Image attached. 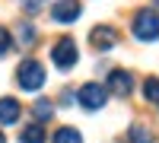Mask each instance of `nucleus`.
Here are the masks:
<instances>
[{"instance_id": "nucleus-1", "label": "nucleus", "mask_w": 159, "mask_h": 143, "mask_svg": "<svg viewBox=\"0 0 159 143\" xmlns=\"http://www.w3.org/2000/svg\"><path fill=\"white\" fill-rule=\"evenodd\" d=\"M16 83H19V89H25V92H38V89L45 86V67L35 57H25L19 64V70H16Z\"/></svg>"}, {"instance_id": "nucleus-2", "label": "nucleus", "mask_w": 159, "mask_h": 143, "mask_svg": "<svg viewBox=\"0 0 159 143\" xmlns=\"http://www.w3.org/2000/svg\"><path fill=\"white\" fill-rule=\"evenodd\" d=\"M130 32H134V38H140V42H156L159 38V13L156 10H140L134 16Z\"/></svg>"}, {"instance_id": "nucleus-3", "label": "nucleus", "mask_w": 159, "mask_h": 143, "mask_svg": "<svg viewBox=\"0 0 159 143\" xmlns=\"http://www.w3.org/2000/svg\"><path fill=\"white\" fill-rule=\"evenodd\" d=\"M80 105H83L86 111H99L105 108V102H108V89L99 86V83H86V86H80Z\"/></svg>"}, {"instance_id": "nucleus-4", "label": "nucleus", "mask_w": 159, "mask_h": 143, "mask_svg": "<svg viewBox=\"0 0 159 143\" xmlns=\"http://www.w3.org/2000/svg\"><path fill=\"white\" fill-rule=\"evenodd\" d=\"M76 45H73V38H61V42H54V48H51V60H54V67L57 70H70L76 67Z\"/></svg>"}, {"instance_id": "nucleus-5", "label": "nucleus", "mask_w": 159, "mask_h": 143, "mask_svg": "<svg viewBox=\"0 0 159 143\" xmlns=\"http://www.w3.org/2000/svg\"><path fill=\"white\" fill-rule=\"evenodd\" d=\"M105 89H108V96H115V99H127L134 92V76L127 70H111L108 80H105Z\"/></svg>"}, {"instance_id": "nucleus-6", "label": "nucleus", "mask_w": 159, "mask_h": 143, "mask_svg": "<svg viewBox=\"0 0 159 143\" xmlns=\"http://www.w3.org/2000/svg\"><path fill=\"white\" fill-rule=\"evenodd\" d=\"M80 13H83L80 0H57V3L51 7V19L61 22V25H70V22L80 19Z\"/></svg>"}, {"instance_id": "nucleus-7", "label": "nucleus", "mask_w": 159, "mask_h": 143, "mask_svg": "<svg viewBox=\"0 0 159 143\" xmlns=\"http://www.w3.org/2000/svg\"><path fill=\"white\" fill-rule=\"evenodd\" d=\"M89 45L96 48V51H111L115 45H118V29L115 25H96V29L89 32Z\"/></svg>"}, {"instance_id": "nucleus-8", "label": "nucleus", "mask_w": 159, "mask_h": 143, "mask_svg": "<svg viewBox=\"0 0 159 143\" xmlns=\"http://www.w3.org/2000/svg\"><path fill=\"white\" fill-rule=\"evenodd\" d=\"M19 114H22V108H19L16 99H10V96L0 99V124H3V127H7V124H16Z\"/></svg>"}, {"instance_id": "nucleus-9", "label": "nucleus", "mask_w": 159, "mask_h": 143, "mask_svg": "<svg viewBox=\"0 0 159 143\" xmlns=\"http://www.w3.org/2000/svg\"><path fill=\"white\" fill-rule=\"evenodd\" d=\"M19 143H45V127L42 124H29V127H22V134H19Z\"/></svg>"}, {"instance_id": "nucleus-10", "label": "nucleus", "mask_w": 159, "mask_h": 143, "mask_svg": "<svg viewBox=\"0 0 159 143\" xmlns=\"http://www.w3.org/2000/svg\"><path fill=\"white\" fill-rule=\"evenodd\" d=\"M127 137H130V143H153V140H156V137H153V131H150L147 124H130Z\"/></svg>"}, {"instance_id": "nucleus-11", "label": "nucleus", "mask_w": 159, "mask_h": 143, "mask_svg": "<svg viewBox=\"0 0 159 143\" xmlns=\"http://www.w3.org/2000/svg\"><path fill=\"white\" fill-rule=\"evenodd\" d=\"M32 114H35L38 124H45V121H51V114H54V105H51L48 99H38L35 105H32Z\"/></svg>"}, {"instance_id": "nucleus-12", "label": "nucleus", "mask_w": 159, "mask_h": 143, "mask_svg": "<svg viewBox=\"0 0 159 143\" xmlns=\"http://www.w3.org/2000/svg\"><path fill=\"white\" fill-rule=\"evenodd\" d=\"M51 143H83V137H80V131H73V127H61V131H54Z\"/></svg>"}, {"instance_id": "nucleus-13", "label": "nucleus", "mask_w": 159, "mask_h": 143, "mask_svg": "<svg viewBox=\"0 0 159 143\" xmlns=\"http://www.w3.org/2000/svg\"><path fill=\"white\" fill-rule=\"evenodd\" d=\"M143 99H147V102H156V105H159V80H156V76H150V80L143 83Z\"/></svg>"}, {"instance_id": "nucleus-14", "label": "nucleus", "mask_w": 159, "mask_h": 143, "mask_svg": "<svg viewBox=\"0 0 159 143\" xmlns=\"http://www.w3.org/2000/svg\"><path fill=\"white\" fill-rule=\"evenodd\" d=\"M10 48H13V35H10V29H3V25H0V57H3Z\"/></svg>"}, {"instance_id": "nucleus-15", "label": "nucleus", "mask_w": 159, "mask_h": 143, "mask_svg": "<svg viewBox=\"0 0 159 143\" xmlns=\"http://www.w3.org/2000/svg\"><path fill=\"white\" fill-rule=\"evenodd\" d=\"M32 38H35V29L25 22V25H22V42H32Z\"/></svg>"}, {"instance_id": "nucleus-16", "label": "nucleus", "mask_w": 159, "mask_h": 143, "mask_svg": "<svg viewBox=\"0 0 159 143\" xmlns=\"http://www.w3.org/2000/svg\"><path fill=\"white\" fill-rule=\"evenodd\" d=\"M25 10L35 13V10H42V0H25Z\"/></svg>"}, {"instance_id": "nucleus-17", "label": "nucleus", "mask_w": 159, "mask_h": 143, "mask_svg": "<svg viewBox=\"0 0 159 143\" xmlns=\"http://www.w3.org/2000/svg\"><path fill=\"white\" fill-rule=\"evenodd\" d=\"M0 143H7V137H3V134H0Z\"/></svg>"}]
</instances>
